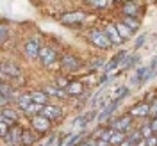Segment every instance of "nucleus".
Returning <instances> with one entry per match:
<instances>
[{
	"mask_svg": "<svg viewBox=\"0 0 157 146\" xmlns=\"http://www.w3.org/2000/svg\"><path fill=\"white\" fill-rule=\"evenodd\" d=\"M145 141H147V146H157V137L155 136L148 137V139H145Z\"/></svg>",
	"mask_w": 157,
	"mask_h": 146,
	"instance_id": "7c9ffc66",
	"label": "nucleus"
},
{
	"mask_svg": "<svg viewBox=\"0 0 157 146\" xmlns=\"http://www.w3.org/2000/svg\"><path fill=\"white\" fill-rule=\"evenodd\" d=\"M89 6H93V7H107V6H111V2H107V0H89L88 2Z\"/></svg>",
	"mask_w": 157,
	"mask_h": 146,
	"instance_id": "cd10ccee",
	"label": "nucleus"
},
{
	"mask_svg": "<svg viewBox=\"0 0 157 146\" xmlns=\"http://www.w3.org/2000/svg\"><path fill=\"white\" fill-rule=\"evenodd\" d=\"M78 141H80V132H75V134H71V136L64 141V144L63 146H75Z\"/></svg>",
	"mask_w": 157,
	"mask_h": 146,
	"instance_id": "b1692460",
	"label": "nucleus"
},
{
	"mask_svg": "<svg viewBox=\"0 0 157 146\" xmlns=\"http://www.w3.org/2000/svg\"><path fill=\"white\" fill-rule=\"evenodd\" d=\"M64 91H66V89H61V88H57V86H47V88H45V93H47V95L57 96V98H66L68 93H64Z\"/></svg>",
	"mask_w": 157,
	"mask_h": 146,
	"instance_id": "ddd939ff",
	"label": "nucleus"
},
{
	"mask_svg": "<svg viewBox=\"0 0 157 146\" xmlns=\"http://www.w3.org/2000/svg\"><path fill=\"white\" fill-rule=\"evenodd\" d=\"M148 66H150V75H148V80H150V78L157 77V57L152 59V62H150Z\"/></svg>",
	"mask_w": 157,
	"mask_h": 146,
	"instance_id": "a878e982",
	"label": "nucleus"
},
{
	"mask_svg": "<svg viewBox=\"0 0 157 146\" xmlns=\"http://www.w3.org/2000/svg\"><path fill=\"white\" fill-rule=\"evenodd\" d=\"M152 132H154V130H152V127H150V125H145V127H143V130H141V134H143V137H145V139L152 137Z\"/></svg>",
	"mask_w": 157,
	"mask_h": 146,
	"instance_id": "c756f323",
	"label": "nucleus"
},
{
	"mask_svg": "<svg viewBox=\"0 0 157 146\" xmlns=\"http://www.w3.org/2000/svg\"><path fill=\"white\" fill-rule=\"evenodd\" d=\"M105 34H107V38L111 39L113 45H121V43H123V38L120 36L116 25H107V27H105Z\"/></svg>",
	"mask_w": 157,
	"mask_h": 146,
	"instance_id": "0eeeda50",
	"label": "nucleus"
},
{
	"mask_svg": "<svg viewBox=\"0 0 157 146\" xmlns=\"http://www.w3.org/2000/svg\"><path fill=\"white\" fill-rule=\"evenodd\" d=\"M66 93L68 95H73V96H78L84 93V86L80 82H70V86L66 88Z\"/></svg>",
	"mask_w": 157,
	"mask_h": 146,
	"instance_id": "2eb2a0df",
	"label": "nucleus"
},
{
	"mask_svg": "<svg viewBox=\"0 0 157 146\" xmlns=\"http://www.w3.org/2000/svg\"><path fill=\"white\" fill-rule=\"evenodd\" d=\"M2 119L4 121H11V123H14L16 119H18V114H16V110H13V109H2Z\"/></svg>",
	"mask_w": 157,
	"mask_h": 146,
	"instance_id": "6ab92c4d",
	"label": "nucleus"
},
{
	"mask_svg": "<svg viewBox=\"0 0 157 146\" xmlns=\"http://www.w3.org/2000/svg\"><path fill=\"white\" fill-rule=\"evenodd\" d=\"M148 112H150V105H147V103H139L130 110L132 116H147Z\"/></svg>",
	"mask_w": 157,
	"mask_h": 146,
	"instance_id": "a211bd4d",
	"label": "nucleus"
},
{
	"mask_svg": "<svg viewBox=\"0 0 157 146\" xmlns=\"http://www.w3.org/2000/svg\"><path fill=\"white\" fill-rule=\"evenodd\" d=\"M120 102H121V100H113L109 105H105V109H102V112L98 114V118H97L98 121H102V119H105V118L111 116V114H113V112L118 109V103H120Z\"/></svg>",
	"mask_w": 157,
	"mask_h": 146,
	"instance_id": "9d476101",
	"label": "nucleus"
},
{
	"mask_svg": "<svg viewBox=\"0 0 157 146\" xmlns=\"http://www.w3.org/2000/svg\"><path fill=\"white\" fill-rule=\"evenodd\" d=\"M39 59H41V62L45 66H52L56 62V52L52 48H48V47H41V50H39Z\"/></svg>",
	"mask_w": 157,
	"mask_h": 146,
	"instance_id": "f03ea898",
	"label": "nucleus"
},
{
	"mask_svg": "<svg viewBox=\"0 0 157 146\" xmlns=\"http://www.w3.org/2000/svg\"><path fill=\"white\" fill-rule=\"evenodd\" d=\"M36 143V134L34 132H23V136H21V144H25V146H30V144H34Z\"/></svg>",
	"mask_w": 157,
	"mask_h": 146,
	"instance_id": "412c9836",
	"label": "nucleus"
},
{
	"mask_svg": "<svg viewBox=\"0 0 157 146\" xmlns=\"http://www.w3.org/2000/svg\"><path fill=\"white\" fill-rule=\"evenodd\" d=\"M150 127H152V130H154V132H157V118H154V119H152Z\"/></svg>",
	"mask_w": 157,
	"mask_h": 146,
	"instance_id": "72a5a7b5",
	"label": "nucleus"
},
{
	"mask_svg": "<svg viewBox=\"0 0 157 146\" xmlns=\"http://www.w3.org/2000/svg\"><path fill=\"white\" fill-rule=\"evenodd\" d=\"M84 20V13H70V14H64L63 16V21L64 23H77V21H82Z\"/></svg>",
	"mask_w": 157,
	"mask_h": 146,
	"instance_id": "dca6fc26",
	"label": "nucleus"
},
{
	"mask_svg": "<svg viewBox=\"0 0 157 146\" xmlns=\"http://www.w3.org/2000/svg\"><path fill=\"white\" fill-rule=\"evenodd\" d=\"M120 146H134V143H132L130 139H127V141H123V143H121Z\"/></svg>",
	"mask_w": 157,
	"mask_h": 146,
	"instance_id": "f704fd0d",
	"label": "nucleus"
},
{
	"mask_svg": "<svg viewBox=\"0 0 157 146\" xmlns=\"http://www.w3.org/2000/svg\"><path fill=\"white\" fill-rule=\"evenodd\" d=\"M9 125H7V121H4V119H0V136L2 137H7L9 136Z\"/></svg>",
	"mask_w": 157,
	"mask_h": 146,
	"instance_id": "bb28decb",
	"label": "nucleus"
},
{
	"mask_svg": "<svg viewBox=\"0 0 157 146\" xmlns=\"http://www.w3.org/2000/svg\"><path fill=\"white\" fill-rule=\"evenodd\" d=\"M155 118H157V116H155Z\"/></svg>",
	"mask_w": 157,
	"mask_h": 146,
	"instance_id": "4c0bfd02",
	"label": "nucleus"
},
{
	"mask_svg": "<svg viewBox=\"0 0 157 146\" xmlns=\"http://www.w3.org/2000/svg\"><path fill=\"white\" fill-rule=\"evenodd\" d=\"M63 68L68 69V71H77L80 68V62H78L77 57H73V55H64L63 57Z\"/></svg>",
	"mask_w": 157,
	"mask_h": 146,
	"instance_id": "1a4fd4ad",
	"label": "nucleus"
},
{
	"mask_svg": "<svg viewBox=\"0 0 157 146\" xmlns=\"http://www.w3.org/2000/svg\"><path fill=\"white\" fill-rule=\"evenodd\" d=\"M30 96H32V102H34L36 105H47L48 95H47L45 91H32V93H30Z\"/></svg>",
	"mask_w": 157,
	"mask_h": 146,
	"instance_id": "9b49d317",
	"label": "nucleus"
},
{
	"mask_svg": "<svg viewBox=\"0 0 157 146\" xmlns=\"http://www.w3.org/2000/svg\"><path fill=\"white\" fill-rule=\"evenodd\" d=\"M39 50H41V47L38 45V41H36V39L27 41V43H25V47H23V52H25V55H27L29 59H38L39 57Z\"/></svg>",
	"mask_w": 157,
	"mask_h": 146,
	"instance_id": "7ed1b4c3",
	"label": "nucleus"
},
{
	"mask_svg": "<svg viewBox=\"0 0 157 146\" xmlns=\"http://www.w3.org/2000/svg\"><path fill=\"white\" fill-rule=\"evenodd\" d=\"M21 136H23V132H21L18 127H13L11 132H9V136L6 137V139H7V143H9L11 146H20L21 144Z\"/></svg>",
	"mask_w": 157,
	"mask_h": 146,
	"instance_id": "6e6552de",
	"label": "nucleus"
},
{
	"mask_svg": "<svg viewBox=\"0 0 157 146\" xmlns=\"http://www.w3.org/2000/svg\"><path fill=\"white\" fill-rule=\"evenodd\" d=\"M114 25H116L118 32H120V36H121L123 39H128L130 36H132V30L128 29V27L125 25V23H123V21H120V23H114Z\"/></svg>",
	"mask_w": 157,
	"mask_h": 146,
	"instance_id": "aec40b11",
	"label": "nucleus"
},
{
	"mask_svg": "<svg viewBox=\"0 0 157 146\" xmlns=\"http://www.w3.org/2000/svg\"><path fill=\"white\" fill-rule=\"evenodd\" d=\"M0 32H2V34H0V39H2V41H6V38H7V27H6V25H2Z\"/></svg>",
	"mask_w": 157,
	"mask_h": 146,
	"instance_id": "2f4dec72",
	"label": "nucleus"
},
{
	"mask_svg": "<svg viewBox=\"0 0 157 146\" xmlns=\"http://www.w3.org/2000/svg\"><path fill=\"white\" fill-rule=\"evenodd\" d=\"M123 23H125L132 32L139 29V21H137V18H134V16H125V21H123Z\"/></svg>",
	"mask_w": 157,
	"mask_h": 146,
	"instance_id": "4be33fe9",
	"label": "nucleus"
},
{
	"mask_svg": "<svg viewBox=\"0 0 157 146\" xmlns=\"http://www.w3.org/2000/svg\"><path fill=\"white\" fill-rule=\"evenodd\" d=\"M134 146H147V141H139V143H136Z\"/></svg>",
	"mask_w": 157,
	"mask_h": 146,
	"instance_id": "e433bc0d",
	"label": "nucleus"
},
{
	"mask_svg": "<svg viewBox=\"0 0 157 146\" xmlns=\"http://www.w3.org/2000/svg\"><path fill=\"white\" fill-rule=\"evenodd\" d=\"M93 66L95 68H104V59H95L93 61Z\"/></svg>",
	"mask_w": 157,
	"mask_h": 146,
	"instance_id": "473e14b6",
	"label": "nucleus"
},
{
	"mask_svg": "<svg viewBox=\"0 0 157 146\" xmlns=\"http://www.w3.org/2000/svg\"><path fill=\"white\" fill-rule=\"evenodd\" d=\"M32 127L36 128L38 132H48L50 130V119H47L45 116H34L32 118Z\"/></svg>",
	"mask_w": 157,
	"mask_h": 146,
	"instance_id": "20e7f679",
	"label": "nucleus"
},
{
	"mask_svg": "<svg viewBox=\"0 0 157 146\" xmlns=\"http://www.w3.org/2000/svg\"><path fill=\"white\" fill-rule=\"evenodd\" d=\"M89 39L93 41V45H97L98 48H104V50H107L113 45L111 39L107 38V34H105V30H91Z\"/></svg>",
	"mask_w": 157,
	"mask_h": 146,
	"instance_id": "f257e3e1",
	"label": "nucleus"
},
{
	"mask_svg": "<svg viewBox=\"0 0 157 146\" xmlns=\"http://www.w3.org/2000/svg\"><path fill=\"white\" fill-rule=\"evenodd\" d=\"M123 11H125V14L127 16H134L136 18V13H137V4H125V7H123Z\"/></svg>",
	"mask_w": 157,
	"mask_h": 146,
	"instance_id": "393cba45",
	"label": "nucleus"
},
{
	"mask_svg": "<svg viewBox=\"0 0 157 146\" xmlns=\"http://www.w3.org/2000/svg\"><path fill=\"white\" fill-rule=\"evenodd\" d=\"M41 116H45L47 119H59V118L63 116V112H61V109L57 105H45L43 110H41Z\"/></svg>",
	"mask_w": 157,
	"mask_h": 146,
	"instance_id": "39448f33",
	"label": "nucleus"
},
{
	"mask_svg": "<svg viewBox=\"0 0 157 146\" xmlns=\"http://www.w3.org/2000/svg\"><path fill=\"white\" fill-rule=\"evenodd\" d=\"M93 116V114H86V116H78L77 119H75V121H73V128H75V130H77V132H80V130H84V127H86V125H88V118H91Z\"/></svg>",
	"mask_w": 157,
	"mask_h": 146,
	"instance_id": "f3484780",
	"label": "nucleus"
},
{
	"mask_svg": "<svg viewBox=\"0 0 157 146\" xmlns=\"http://www.w3.org/2000/svg\"><path fill=\"white\" fill-rule=\"evenodd\" d=\"M16 103L20 105V109H21V110H25V112H27V110H29V107L34 103V102H32V96L25 93V95L18 96V102H16Z\"/></svg>",
	"mask_w": 157,
	"mask_h": 146,
	"instance_id": "4468645a",
	"label": "nucleus"
},
{
	"mask_svg": "<svg viewBox=\"0 0 157 146\" xmlns=\"http://www.w3.org/2000/svg\"><path fill=\"white\" fill-rule=\"evenodd\" d=\"M113 125V130H116V132H125L128 127H130V119L128 118H120L116 119L114 123H111Z\"/></svg>",
	"mask_w": 157,
	"mask_h": 146,
	"instance_id": "f8f14e48",
	"label": "nucleus"
},
{
	"mask_svg": "<svg viewBox=\"0 0 157 146\" xmlns=\"http://www.w3.org/2000/svg\"><path fill=\"white\" fill-rule=\"evenodd\" d=\"M111 143H107V141H102V139H98V144L97 146H109Z\"/></svg>",
	"mask_w": 157,
	"mask_h": 146,
	"instance_id": "c9c22d12",
	"label": "nucleus"
},
{
	"mask_svg": "<svg viewBox=\"0 0 157 146\" xmlns=\"http://www.w3.org/2000/svg\"><path fill=\"white\" fill-rule=\"evenodd\" d=\"M125 141V136H123V132H113V136H111V139H109V143L111 144H121Z\"/></svg>",
	"mask_w": 157,
	"mask_h": 146,
	"instance_id": "5701e85b",
	"label": "nucleus"
},
{
	"mask_svg": "<svg viewBox=\"0 0 157 146\" xmlns=\"http://www.w3.org/2000/svg\"><path fill=\"white\" fill-rule=\"evenodd\" d=\"M20 68L14 64V62H4L2 64V77L7 78V77H20Z\"/></svg>",
	"mask_w": 157,
	"mask_h": 146,
	"instance_id": "423d86ee",
	"label": "nucleus"
},
{
	"mask_svg": "<svg viewBox=\"0 0 157 146\" xmlns=\"http://www.w3.org/2000/svg\"><path fill=\"white\" fill-rule=\"evenodd\" d=\"M145 41H147V34H141V36L136 39V43H134V48H141V47L145 45Z\"/></svg>",
	"mask_w": 157,
	"mask_h": 146,
	"instance_id": "c85d7f7f",
	"label": "nucleus"
}]
</instances>
